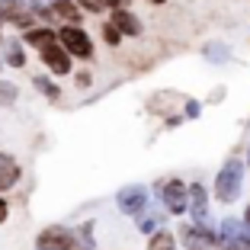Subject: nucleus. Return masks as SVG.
Returning a JSON list of instances; mask_svg holds the SVG:
<instances>
[{"mask_svg":"<svg viewBox=\"0 0 250 250\" xmlns=\"http://www.w3.org/2000/svg\"><path fill=\"white\" fill-rule=\"evenodd\" d=\"M77 3H81V7H87L90 13H100V10L106 7V0H77Z\"/></svg>","mask_w":250,"mask_h":250,"instance_id":"412c9836","label":"nucleus"},{"mask_svg":"<svg viewBox=\"0 0 250 250\" xmlns=\"http://www.w3.org/2000/svg\"><path fill=\"white\" fill-rule=\"evenodd\" d=\"M157 189H161V199H164V206H167L170 215H183L189 208V186L183 180H167Z\"/></svg>","mask_w":250,"mask_h":250,"instance_id":"39448f33","label":"nucleus"},{"mask_svg":"<svg viewBox=\"0 0 250 250\" xmlns=\"http://www.w3.org/2000/svg\"><path fill=\"white\" fill-rule=\"evenodd\" d=\"M186 116H189V119L199 116V103H196V100H186Z\"/></svg>","mask_w":250,"mask_h":250,"instance_id":"5701e85b","label":"nucleus"},{"mask_svg":"<svg viewBox=\"0 0 250 250\" xmlns=\"http://www.w3.org/2000/svg\"><path fill=\"white\" fill-rule=\"evenodd\" d=\"M26 42H29L32 48H39V52H48V48L61 45V36H58V29H45V26H39V29H26Z\"/></svg>","mask_w":250,"mask_h":250,"instance_id":"1a4fd4ad","label":"nucleus"},{"mask_svg":"<svg viewBox=\"0 0 250 250\" xmlns=\"http://www.w3.org/2000/svg\"><path fill=\"white\" fill-rule=\"evenodd\" d=\"M103 39H106V42H109V45H119V39H122V32H119V26H116V22H103Z\"/></svg>","mask_w":250,"mask_h":250,"instance_id":"6ab92c4d","label":"nucleus"},{"mask_svg":"<svg viewBox=\"0 0 250 250\" xmlns=\"http://www.w3.org/2000/svg\"><path fill=\"white\" fill-rule=\"evenodd\" d=\"M20 180V164L13 161V157H7L3 151H0V192L10 189V186Z\"/></svg>","mask_w":250,"mask_h":250,"instance_id":"ddd939ff","label":"nucleus"},{"mask_svg":"<svg viewBox=\"0 0 250 250\" xmlns=\"http://www.w3.org/2000/svg\"><path fill=\"white\" fill-rule=\"evenodd\" d=\"M241 186H244V164L237 157H228L225 167L218 170V177H215V196H218V202H225V206L237 202Z\"/></svg>","mask_w":250,"mask_h":250,"instance_id":"f03ea898","label":"nucleus"},{"mask_svg":"<svg viewBox=\"0 0 250 250\" xmlns=\"http://www.w3.org/2000/svg\"><path fill=\"white\" fill-rule=\"evenodd\" d=\"M244 221H247V225H250V206H247V212H244Z\"/></svg>","mask_w":250,"mask_h":250,"instance_id":"bb28decb","label":"nucleus"},{"mask_svg":"<svg viewBox=\"0 0 250 250\" xmlns=\"http://www.w3.org/2000/svg\"><path fill=\"white\" fill-rule=\"evenodd\" d=\"M16 96H20V90H16V83L10 81H0V106H13Z\"/></svg>","mask_w":250,"mask_h":250,"instance_id":"f3484780","label":"nucleus"},{"mask_svg":"<svg viewBox=\"0 0 250 250\" xmlns=\"http://www.w3.org/2000/svg\"><path fill=\"white\" fill-rule=\"evenodd\" d=\"M58 36H61V48H67L71 55H77L83 61L93 58V42L81 26H64V29H58Z\"/></svg>","mask_w":250,"mask_h":250,"instance_id":"423d86ee","label":"nucleus"},{"mask_svg":"<svg viewBox=\"0 0 250 250\" xmlns=\"http://www.w3.org/2000/svg\"><path fill=\"white\" fill-rule=\"evenodd\" d=\"M206 58H208V61H218V64H221V61L231 58V52H228V45H218V42H215V45H208V48H206Z\"/></svg>","mask_w":250,"mask_h":250,"instance_id":"a211bd4d","label":"nucleus"},{"mask_svg":"<svg viewBox=\"0 0 250 250\" xmlns=\"http://www.w3.org/2000/svg\"><path fill=\"white\" fill-rule=\"evenodd\" d=\"M189 212L196 218V225H208V192L202 183L189 186Z\"/></svg>","mask_w":250,"mask_h":250,"instance_id":"6e6552de","label":"nucleus"},{"mask_svg":"<svg viewBox=\"0 0 250 250\" xmlns=\"http://www.w3.org/2000/svg\"><path fill=\"white\" fill-rule=\"evenodd\" d=\"M183 244H186V250H212L215 247V231L208 228V225H186L183 228Z\"/></svg>","mask_w":250,"mask_h":250,"instance_id":"0eeeda50","label":"nucleus"},{"mask_svg":"<svg viewBox=\"0 0 250 250\" xmlns=\"http://www.w3.org/2000/svg\"><path fill=\"white\" fill-rule=\"evenodd\" d=\"M112 22L119 26L122 36H138L141 32V20L132 13V10H112Z\"/></svg>","mask_w":250,"mask_h":250,"instance_id":"f8f14e48","label":"nucleus"},{"mask_svg":"<svg viewBox=\"0 0 250 250\" xmlns=\"http://www.w3.org/2000/svg\"><path fill=\"white\" fill-rule=\"evenodd\" d=\"M7 64L10 67H22V64H26V52H22L20 42H10L7 45Z\"/></svg>","mask_w":250,"mask_h":250,"instance_id":"2eb2a0df","label":"nucleus"},{"mask_svg":"<svg viewBox=\"0 0 250 250\" xmlns=\"http://www.w3.org/2000/svg\"><path fill=\"white\" fill-rule=\"evenodd\" d=\"M177 247V237L170 234V231H154V234H151V244H147V250H173Z\"/></svg>","mask_w":250,"mask_h":250,"instance_id":"4468645a","label":"nucleus"},{"mask_svg":"<svg viewBox=\"0 0 250 250\" xmlns=\"http://www.w3.org/2000/svg\"><path fill=\"white\" fill-rule=\"evenodd\" d=\"M32 83H36V87L42 90V93L48 96V100H61V90H58V83H52L48 77H42V74H39V77H32Z\"/></svg>","mask_w":250,"mask_h":250,"instance_id":"dca6fc26","label":"nucleus"},{"mask_svg":"<svg viewBox=\"0 0 250 250\" xmlns=\"http://www.w3.org/2000/svg\"><path fill=\"white\" fill-rule=\"evenodd\" d=\"M157 225H161V215H147V218H141L138 231H145V234H154V231H157Z\"/></svg>","mask_w":250,"mask_h":250,"instance_id":"aec40b11","label":"nucleus"},{"mask_svg":"<svg viewBox=\"0 0 250 250\" xmlns=\"http://www.w3.org/2000/svg\"><path fill=\"white\" fill-rule=\"evenodd\" d=\"M39 250H93V241H90V225L81 231V237L71 234L67 228H45L36 241Z\"/></svg>","mask_w":250,"mask_h":250,"instance_id":"f257e3e1","label":"nucleus"},{"mask_svg":"<svg viewBox=\"0 0 250 250\" xmlns=\"http://www.w3.org/2000/svg\"><path fill=\"white\" fill-rule=\"evenodd\" d=\"M42 61L48 64V71L52 74H71V52L67 48H48V52H42Z\"/></svg>","mask_w":250,"mask_h":250,"instance_id":"9d476101","label":"nucleus"},{"mask_svg":"<svg viewBox=\"0 0 250 250\" xmlns=\"http://www.w3.org/2000/svg\"><path fill=\"white\" fill-rule=\"evenodd\" d=\"M7 212H10V208H7V202L0 199V221H7Z\"/></svg>","mask_w":250,"mask_h":250,"instance_id":"393cba45","label":"nucleus"},{"mask_svg":"<svg viewBox=\"0 0 250 250\" xmlns=\"http://www.w3.org/2000/svg\"><path fill=\"white\" fill-rule=\"evenodd\" d=\"M0 26H3V0H0Z\"/></svg>","mask_w":250,"mask_h":250,"instance_id":"a878e982","label":"nucleus"},{"mask_svg":"<svg viewBox=\"0 0 250 250\" xmlns=\"http://www.w3.org/2000/svg\"><path fill=\"white\" fill-rule=\"evenodd\" d=\"M112 10H128V0H106Z\"/></svg>","mask_w":250,"mask_h":250,"instance_id":"b1692460","label":"nucleus"},{"mask_svg":"<svg viewBox=\"0 0 250 250\" xmlns=\"http://www.w3.org/2000/svg\"><path fill=\"white\" fill-rule=\"evenodd\" d=\"M52 16H58V20H64V22H81V7L74 3V0H55L52 7H48V20Z\"/></svg>","mask_w":250,"mask_h":250,"instance_id":"9b49d317","label":"nucleus"},{"mask_svg":"<svg viewBox=\"0 0 250 250\" xmlns=\"http://www.w3.org/2000/svg\"><path fill=\"white\" fill-rule=\"evenodd\" d=\"M74 81H77V87H90V83H93V77H90L87 71H81L77 77H74Z\"/></svg>","mask_w":250,"mask_h":250,"instance_id":"4be33fe9","label":"nucleus"},{"mask_svg":"<svg viewBox=\"0 0 250 250\" xmlns=\"http://www.w3.org/2000/svg\"><path fill=\"white\" fill-rule=\"evenodd\" d=\"M116 206L122 215H141L147 208V186L141 183H128L116 192Z\"/></svg>","mask_w":250,"mask_h":250,"instance_id":"20e7f679","label":"nucleus"},{"mask_svg":"<svg viewBox=\"0 0 250 250\" xmlns=\"http://www.w3.org/2000/svg\"><path fill=\"white\" fill-rule=\"evenodd\" d=\"M221 250H250V225L237 218H225L218 231Z\"/></svg>","mask_w":250,"mask_h":250,"instance_id":"7ed1b4c3","label":"nucleus"}]
</instances>
